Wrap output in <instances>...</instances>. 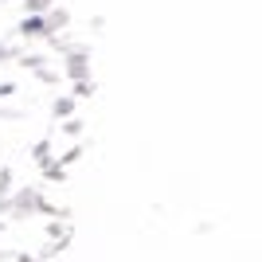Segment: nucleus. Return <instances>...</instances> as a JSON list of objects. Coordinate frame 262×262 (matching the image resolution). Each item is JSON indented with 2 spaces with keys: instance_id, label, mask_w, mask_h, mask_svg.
Masks as SVG:
<instances>
[]
</instances>
